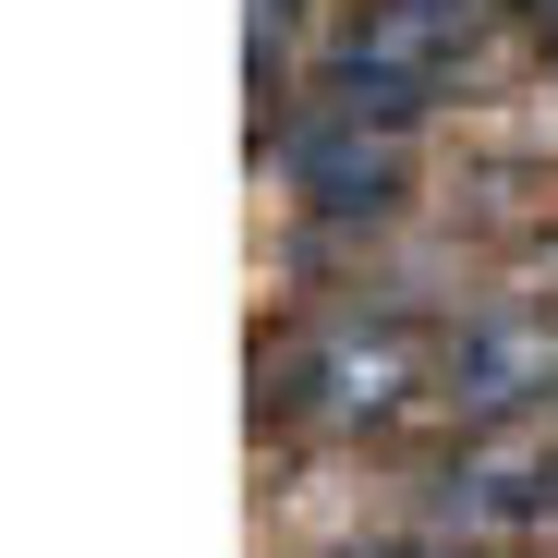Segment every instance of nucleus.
<instances>
[{
  "instance_id": "obj_1",
  "label": "nucleus",
  "mask_w": 558,
  "mask_h": 558,
  "mask_svg": "<svg viewBox=\"0 0 558 558\" xmlns=\"http://www.w3.org/2000/svg\"><path fill=\"white\" fill-rule=\"evenodd\" d=\"M498 13H510V0H364V13L328 37V61H316V98L352 110V122L413 134L449 85L474 73V49H486Z\"/></svg>"
},
{
  "instance_id": "obj_2",
  "label": "nucleus",
  "mask_w": 558,
  "mask_h": 558,
  "mask_svg": "<svg viewBox=\"0 0 558 558\" xmlns=\"http://www.w3.org/2000/svg\"><path fill=\"white\" fill-rule=\"evenodd\" d=\"M425 377H437V364H425V340L401 316H316V328L279 340V364L255 352V401L304 413V425H340V437L352 425H389Z\"/></svg>"
},
{
  "instance_id": "obj_3",
  "label": "nucleus",
  "mask_w": 558,
  "mask_h": 558,
  "mask_svg": "<svg viewBox=\"0 0 558 558\" xmlns=\"http://www.w3.org/2000/svg\"><path fill=\"white\" fill-rule=\"evenodd\" d=\"M279 170H292V195H304L316 219H389V207L413 195V146H401L389 122L328 110V98L279 122Z\"/></svg>"
},
{
  "instance_id": "obj_4",
  "label": "nucleus",
  "mask_w": 558,
  "mask_h": 558,
  "mask_svg": "<svg viewBox=\"0 0 558 558\" xmlns=\"http://www.w3.org/2000/svg\"><path fill=\"white\" fill-rule=\"evenodd\" d=\"M437 389H449L461 425H510V413L558 401V316H534V304L474 316V328L437 352Z\"/></svg>"
},
{
  "instance_id": "obj_5",
  "label": "nucleus",
  "mask_w": 558,
  "mask_h": 558,
  "mask_svg": "<svg viewBox=\"0 0 558 558\" xmlns=\"http://www.w3.org/2000/svg\"><path fill=\"white\" fill-rule=\"evenodd\" d=\"M510 13H546V25H558V0H510Z\"/></svg>"
},
{
  "instance_id": "obj_6",
  "label": "nucleus",
  "mask_w": 558,
  "mask_h": 558,
  "mask_svg": "<svg viewBox=\"0 0 558 558\" xmlns=\"http://www.w3.org/2000/svg\"><path fill=\"white\" fill-rule=\"evenodd\" d=\"M377 558H413V546H377Z\"/></svg>"
},
{
  "instance_id": "obj_7",
  "label": "nucleus",
  "mask_w": 558,
  "mask_h": 558,
  "mask_svg": "<svg viewBox=\"0 0 558 558\" xmlns=\"http://www.w3.org/2000/svg\"><path fill=\"white\" fill-rule=\"evenodd\" d=\"M546 37H558V25H546Z\"/></svg>"
}]
</instances>
